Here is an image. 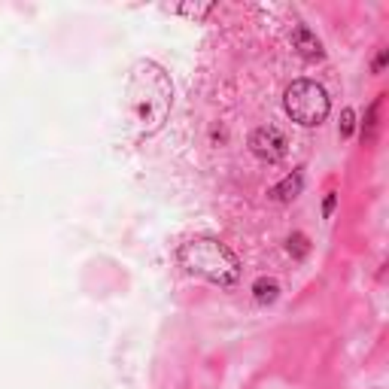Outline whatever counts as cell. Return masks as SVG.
<instances>
[{"instance_id": "277c9868", "label": "cell", "mask_w": 389, "mask_h": 389, "mask_svg": "<svg viewBox=\"0 0 389 389\" xmlns=\"http://www.w3.org/2000/svg\"><path fill=\"white\" fill-rule=\"evenodd\" d=\"M250 152L259 161H268V164L280 161L286 155V137H283V131L274 128V125L255 128L253 134H250Z\"/></svg>"}, {"instance_id": "9c48e42d", "label": "cell", "mask_w": 389, "mask_h": 389, "mask_svg": "<svg viewBox=\"0 0 389 389\" xmlns=\"http://www.w3.org/2000/svg\"><path fill=\"white\" fill-rule=\"evenodd\" d=\"M338 131H341V137H350L356 131V113L353 110H344L341 113V125H338Z\"/></svg>"}, {"instance_id": "7c38bea8", "label": "cell", "mask_w": 389, "mask_h": 389, "mask_svg": "<svg viewBox=\"0 0 389 389\" xmlns=\"http://www.w3.org/2000/svg\"><path fill=\"white\" fill-rule=\"evenodd\" d=\"M213 6H180V13H189V15H207Z\"/></svg>"}, {"instance_id": "ba28073f", "label": "cell", "mask_w": 389, "mask_h": 389, "mask_svg": "<svg viewBox=\"0 0 389 389\" xmlns=\"http://www.w3.org/2000/svg\"><path fill=\"white\" fill-rule=\"evenodd\" d=\"M253 298L259 304H274L280 298V283L277 280H271V277H259L253 283Z\"/></svg>"}, {"instance_id": "7a4b0ae2", "label": "cell", "mask_w": 389, "mask_h": 389, "mask_svg": "<svg viewBox=\"0 0 389 389\" xmlns=\"http://www.w3.org/2000/svg\"><path fill=\"white\" fill-rule=\"evenodd\" d=\"M180 264L195 277H204L216 286H235L241 277V262L228 250L225 244H219L216 237H195L180 246L177 253Z\"/></svg>"}, {"instance_id": "8fae6325", "label": "cell", "mask_w": 389, "mask_h": 389, "mask_svg": "<svg viewBox=\"0 0 389 389\" xmlns=\"http://www.w3.org/2000/svg\"><path fill=\"white\" fill-rule=\"evenodd\" d=\"M386 58H389V49H380L377 58H374V73H380V70L386 68Z\"/></svg>"}, {"instance_id": "4fadbf2b", "label": "cell", "mask_w": 389, "mask_h": 389, "mask_svg": "<svg viewBox=\"0 0 389 389\" xmlns=\"http://www.w3.org/2000/svg\"><path fill=\"white\" fill-rule=\"evenodd\" d=\"M335 201H338L335 195H328V198H326V216H332V210H335Z\"/></svg>"}, {"instance_id": "52a82bcc", "label": "cell", "mask_w": 389, "mask_h": 389, "mask_svg": "<svg viewBox=\"0 0 389 389\" xmlns=\"http://www.w3.org/2000/svg\"><path fill=\"white\" fill-rule=\"evenodd\" d=\"M377 131H380V97L371 101V106L365 110V119H362V140H365V146H371L377 140Z\"/></svg>"}, {"instance_id": "30bf717a", "label": "cell", "mask_w": 389, "mask_h": 389, "mask_svg": "<svg viewBox=\"0 0 389 389\" xmlns=\"http://www.w3.org/2000/svg\"><path fill=\"white\" fill-rule=\"evenodd\" d=\"M292 250H295L298 259H301V255L308 253V241H304L301 235H292V237H289V253H292Z\"/></svg>"}, {"instance_id": "8992f818", "label": "cell", "mask_w": 389, "mask_h": 389, "mask_svg": "<svg viewBox=\"0 0 389 389\" xmlns=\"http://www.w3.org/2000/svg\"><path fill=\"white\" fill-rule=\"evenodd\" d=\"M301 186H304V173L301 170H292L286 180H280V183L271 189V195H274L277 201H292V198L301 195Z\"/></svg>"}, {"instance_id": "5b68a950", "label": "cell", "mask_w": 389, "mask_h": 389, "mask_svg": "<svg viewBox=\"0 0 389 389\" xmlns=\"http://www.w3.org/2000/svg\"><path fill=\"white\" fill-rule=\"evenodd\" d=\"M292 46L298 49V55L301 58H308V61H319L322 55V43H319V37L313 34V31L308 28V24H298V28L292 31Z\"/></svg>"}, {"instance_id": "6da1fadb", "label": "cell", "mask_w": 389, "mask_h": 389, "mask_svg": "<svg viewBox=\"0 0 389 389\" xmlns=\"http://www.w3.org/2000/svg\"><path fill=\"white\" fill-rule=\"evenodd\" d=\"M128 97H131L134 122H140V134H155V131L161 128L170 104H173L170 79L164 77V70L159 64L143 61V64H137V70H134Z\"/></svg>"}, {"instance_id": "3957f363", "label": "cell", "mask_w": 389, "mask_h": 389, "mask_svg": "<svg viewBox=\"0 0 389 389\" xmlns=\"http://www.w3.org/2000/svg\"><path fill=\"white\" fill-rule=\"evenodd\" d=\"M283 104H286V113L292 116V122H298L304 128L322 125L328 119V110H332V101H328L326 88L313 79H295L286 88Z\"/></svg>"}]
</instances>
